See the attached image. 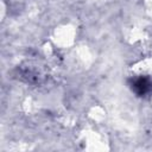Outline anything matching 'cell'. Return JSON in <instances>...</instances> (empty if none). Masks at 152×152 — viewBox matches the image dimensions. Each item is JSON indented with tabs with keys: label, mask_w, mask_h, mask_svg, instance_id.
Masks as SVG:
<instances>
[{
	"label": "cell",
	"mask_w": 152,
	"mask_h": 152,
	"mask_svg": "<svg viewBox=\"0 0 152 152\" xmlns=\"http://www.w3.org/2000/svg\"><path fill=\"white\" fill-rule=\"evenodd\" d=\"M131 89L138 96H145L152 91V78L148 76H138L131 80Z\"/></svg>",
	"instance_id": "obj_1"
}]
</instances>
